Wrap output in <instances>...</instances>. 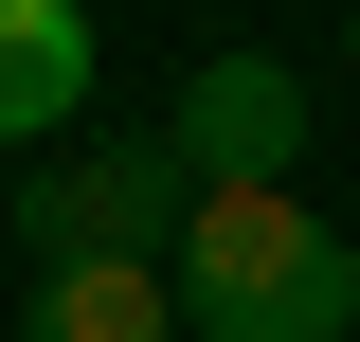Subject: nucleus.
I'll use <instances>...</instances> for the list:
<instances>
[{
    "label": "nucleus",
    "mask_w": 360,
    "mask_h": 342,
    "mask_svg": "<svg viewBox=\"0 0 360 342\" xmlns=\"http://www.w3.org/2000/svg\"><path fill=\"white\" fill-rule=\"evenodd\" d=\"M162 163L180 180H288L307 163V72L288 54H198L180 108H162Z\"/></svg>",
    "instance_id": "nucleus-3"
},
{
    "label": "nucleus",
    "mask_w": 360,
    "mask_h": 342,
    "mask_svg": "<svg viewBox=\"0 0 360 342\" xmlns=\"http://www.w3.org/2000/svg\"><path fill=\"white\" fill-rule=\"evenodd\" d=\"M18 342H180V289L144 253H72V270H18Z\"/></svg>",
    "instance_id": "nucleus-4"
},
{
    "label": "nucleus",
    "mask_w": 360,
    "mask_h": 342,
    "mask_svg": "<svg viewBox=\"0 0 360 342\" xmlns=\"http://www.w3.org/2000/svg\"><path fill=\"white\" fill-rule=\"evenodd\" d=\"M180 198L198 180L162 163V127L144 144H37V180H18V270H72V253H180Z\"/></svg>",
    "instance_id": "nucleus-2"
},
{
    "label": "nucleus",
    "mask_w": 360,
    "mask_h": 342,
    "mask_svg": "<svg viewBox=\"0 0 360 342\" xmlns=\"http://www.w3.org/2000/svg\"><path fill=\"white\" fill-rule=\"evenodd\" d=\"M72 108H90V18L0 0V144H72Z\"/></svg>",
    "instance_id": "nucleus-5"
},
{
    "label": "nucleus",
    "mask_w": 360,
    "mask_h": 342,
    "mask_svg": "<svg viewBox=\"0 0 360 342\" xmlns=\"http://www.w3.org/2000/svg\"><path fill=\"white\" fill-rule=\"evenodd\" d=\"M162 289H180L198 342H360V253L324 234V198H288V180H198Z\"/></svg>",
    "instance_id": "nucleus-1"
},
{
    "label": "nucleus",
    "mask_w": 360,
    "mask_h": 342,
    "mask_svg": "<svg viewBox=\"0 0 360 342\" xmlns=\"http://www.w3.org/2000/svg\"><path fill=\"white\" fill-rule=\"evenodd\" d=\"M342 72H360V18H342Z\"/></svg>",
    "instance_id": "nucleus-6"
}]
</instances>
